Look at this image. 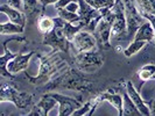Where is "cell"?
<instances>
[{"instance_id": "cell-16", "label": "cell", "mask_w": 155, "mask_h": 116, "mask_svg": "<svg viewBox=\"0 0 155 116\" xmlns=\"http://www.w3.org/2000/svg\"><path fill=\"white\" fill-rule=\"evenodd\" d=\"M155 74V65H145L142 69L139 71L140 79L146 81L154 77Z\"/></svg>"}, {"instance_id": "cell-14", "label": "cell", "mask_w": 155, "mask_h": 116, "mask_svg": "<svg viewBox=\"0 0 155 116\" xmlns=\"http://www.w3.org/2000/svg\"><path fill=\"white\" fill-rule=\"evenodd\" d=\"M135 1L139 9L155 15V0H135Z\"/></svg>"}, {"instance_id": "cell-4", "label": "cell", "mask_w": 155, "mask_h": 116, "mask_svg": "<svg viewBox=\"0 0 155 116\" xmlns=\"http://www.w3.org/2000/svg\"><path fill=\"white\" fill-rule=\"evenodd\" d=\"M47 95L61 103V106H60V115H71L74 113L72 110L78 107V103L71 98H67V96H63V95H60V94H47Z\"/></svg>"}, {"instance_id": "cell-11", "label": "cell", "mask_w": 155, "mask_h": 116, "mask_svg": "<svg viewBox=\"0 0 155 116\" xmlns=\"http://www.w3.org/2000/svg\"><path fill=\"white\" fill-rule=\"evenodd\" d=\"M23 26L16 24L14 22H7V23H1L0 27V31L2 35H12V34H21L23 31Z\"/></svg>"}, {"instance_id": "cell-8", "label": "cell", "mask_w": 155, "mask_h": 116, "mask_svg": "<svg viewBox=\"0 0 155 116\" xmlns=\"http://www.w3.org/2000/svg\"><path fill=\"white\" fill-rule=\"evenodd\" d=\"M111 29H112V22L106 20L105 17H103L99 20V22L96 27V31L98 33V35L101 36V42L105 44L106 48H110V37H111Z\"/></svg>"}, {"instance_id": "cell-18", "label": "cell", "mask_w": 155, "mask_h": 116, "mask_svg": "<svg viewBox=\"0 0 155 116\" xmlns=\"http://www.w3.org/2000/svg\"><path fill=\"white\" fill-rule=\"evenodd\" d=\"M54 19L51 17H42L39 22V28L43 33H49L54 28Z\"/></svg>"}, {"instance_id": "cell-3", "label": "cell", "mask_w": 155, "mask_h": 116, "mask_svg": "<svg viewBox=\"0 0 155 116\" xmlns=\"http://www.w3.org/2000/svg\"><path fill=\"white\" fill-rule=\"evenodd\" d=\"M26 94H19L14 88L11 86L4 85L1 87V101H13L18 107H25L27 103H29V98L23 99Z\"/></svg>"}, {"instance_id": "cell-7", "label": "cell", "mask_w": 155, "mask_h": 116, "mask_svg": "<svg viewBox=\"0 0 155 116\" xmlns=\"http://www.w3.org/2000/svg\"><path fill=\"white\" fill-rule=\"evenodd\" d=\"M155 39V33L154 28L152 26V23L149 21H146L141 24L139 29L137 30L133 41H147V42H152Z\"/></svg>"}, {"instance_id": "cell-13", "label": "cell", "mask_w": 155, "mask_h": 116, "mask_svg": "<svg viewBox=\"0 0 155 116\" xmlns=\"http://www.w3.org/2000/svg\"><path fill=\"white\" fill-rule=\"evenodd\" d=\"M147 41H133L130 45L127 46L124 50V54L126 57H131V56H134L135 54H138L140 50L146 45Z\"/></svg>"}, {"instance_id": "cell-5", "label": "cell", "mask_w": 155, "mask_h": 116, "mask_svg": "<svg viewBox=\"0 0 155 116\" xmlns=\"http://www.w3.org/2000/svg\"><path fill=\"white\" fill-rule=\"evenodd\" d=\"M34 52H29L26 55H19L14 57L11 62H8L7 64V70L11 73H19L23 70H26V67L28 66V62L31 58Z\"/></svg>"}, {"instance_id": "cell-15", "label": "cell", "mask_w": 155, "mask_h": 116, "mask_svg": "<svg viewBox=\"0 0 155 116\" xmlns=\"http://www.w3.org/2000/svg\"><path fill=\"white\" fill-rule=\"evenodd\" d=\"M85 2H87L90 6L94 9H101V8H111L113 6L114 0H84Z\"/></svg>"}, {"instance_id": "cell-10", "label": "cell", "mask_w": 155, "mask_h": 116, "mask_svg": "<svg viewBox=\"0 0 155 116\" xmlns=\"http://www.w3.org/2000/svg\"><path fill=\"white\" fill-rule=\"evenodd\" d=\"M101 100L107 101L109 103H111L114 108L118 110V114L119 115H123V111H124V107H123V103H124V100L121 99L120 95L118 94H109V93H105L101 95Z\"/></svg>"}, {"instance_id": "cell-22", "label": "cell", "mask_w": 155, "mask_h": 116, "mask_svg": "<svg viewBox=\"0 0 155 116\" xmlns=\"http://www.w3.org/2000/svg\"><path fill=\"white\" fill-rule=\"evenodd\" d=\"M8 5L14 8L20 9L21 8V0H8Z\"/></svg>"}, {"instance_id": "cell-19", "label": "cell", "mask_w": 155, "mask_h": 116, "mask_svg": "<svg viewBox=\"0 0 155 116\" xmlns=\"http://www.w3.org/2000/svg\"><path fill=\"white\" fill-rule=\"evenodd\" d=\"M65 9H67V11H69V12H72V13H78V12H79V9H81V5L77 4L75 0H72L71 2H69V4L67 5Z\"/></svg>"}, {"instance_id": "cell-20", "label": "cell", "mask_w": 155, "mask_h": 116, "mask_svg": "<svg viewBox=\"0 0 155 116\" xmlns=\"http://www.w3.org/2000/svg\"><path fill=\"white\" fill-rule=\"evenodd\" d=\"M139 9V8H138ZM139 12L142 14L143 17H146L149 22L152 23V26H153V28H154V33H155V15L154 14H150V13H147V12H145V11H141L139 9Z\"/></svg>"}, {"instance_id": "cell-12", "label": "cell", "mask_w": 155, "mask_h": 116, "mask_svg": "<svg viewBox=\"0 0 155 116\" xmlns=\"http://www.w3.org/2000/svg\"><path fill=\"white\" fill-rule=\"evenodd\" d=\"M124 111L123 115H140V110L137 108V106L134 105V102L131 100V98L128 96V94H126L124 96Z\"/></svg>"}, {"instance_id": "cell-21", "label": "cell", "mask_w": 155, "mask_h": 116, "mask_svg": "<svg viewBox=\"0 0 155 116\" xmlns=\"http://www.w3.org/2000/svg\"><path fill=\"white\" fill-rule=\"evenodd\" d=\"M72 0H58L56 4H55V8L56 9H61V8H65L67 7V5L71 2ZM76 1V0H75Z\"/></svg>"}, {"instance_id": "cell-1", "label": "cell", "mask_w": 155, "mask_h": 116, "mask_svg": "<svg viewBox=\"0 0 155 116\" xmlns=\"http://www.w3.org/2000/svg\"><path fill=\"white\" fill-rule=\"evenodd\" d=\"M103 58L99 55L93 54L92 51L89 52H79L76 57L77 66L82 71L85 72H94L103 65Z\"/></svg>"}, {"instance_id": "cell-2", "label": "cell", "mask_w": 155, "mask_h": 116, "mask_svg": "<svg viewBox=\"0 0 155 116\" xmlns=\"http://www.w3.org/2000/svg\"><path fill=\"white\" fill-rule=\"evenodd\" d=\"M74 46L76 48L77 52H89L92 51L93 49L96 48V37L92 36L89 31L81 30L79 33L76 34V36L72 39Z\"/></svg>"}, {"instance_id": "cell-6", "label": "cell", "mask_w": 155, "mask_h": 116, "mask_svg": "<svg viewBox=\"0 0 155 116\" xmlns=\"http://www.w3.org/2000/svg\"><path fill=\"white\" fill-rule=\"evenodd\" d=\"M126 87H127V94H128V96L131 98V100L134 102V105L137 106V108L140 110V113L142 114V115H149L150 114V110L148 108L147 106H146V102L142 100V98L140 96V94L138 93V91L134 88V86L131 81H128L127 84H126Z\"/></svg>"}, {"instance_id": "cell-24", "label": "cell", "mask_w": 155, "mask_h": 116, "mask_svg": "<svg viewBox=\"0 0 155 116\" xmlns=\"http://www.w3.org/2000/svg\"><path fill=\"white\" fill-rule=\"evenodd\" d=\"M150 107H152V110H150V114L155 115V100L150 101Z\"/></svg>"}, {"instance_id": "cell-17", "label": "cell", "mask_w": 155, "mask_h": 116, "mask_svg": "<svg viewBox=\"0 0 155 116\" xmlns=\"http://www.w3.org/2000/svg\"><path fill=\"white\" fill-rule=\"evenodd\" d=\"M57 13H58V16L62 17L63 20H65L67 22H74L78 19H81V16L78 15L77 13H72V12H69L67 11L65 8H61V9H57Z\"/></svg>"}, {"instance_id": "cell-9", "label": "cell", "mask_w": 155, "mask_h": 116, "mask_svg": "<svg viewBox=\"0 0 155 116\" xmlns=\"http://www.w3.org/2000/svg\"><path fill=\"white\" fill-rule=\"evenodd\" d=\"M1 12L2 13H5L6 15L8 16V19H9V21L11 22H14L16 24H20V26H23L25 27V23H26V17L23 15V13H21L18 8H14V7H9L7 5H2L1 7Z\"/></svg>"}, {"instance_id": "cell-23", "label": "cell", "mask_w": 155, "mask_h": 116, "mask_svg": "<svg viewBox=\"0 0 155 116\" xmlns=\"http://www.w3.org/2000/svg\"><path fill=\"white\" fill-rule=\"evenodd\" d=\"M43 5H48V4H56L58 0H40Z\"/></svg>"}]
</instances>
